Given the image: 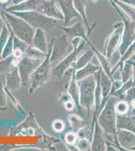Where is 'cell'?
<instances>
[{
    "mask_svg": "<svg viewBox=\"0 0 135 151\" xmlns=\"http://www.w3.org/2000/svg\"><path fill=\"white\" fill-rule=\"evenodd\" d=\"M135 99V86H133L130 88L125 94V98L123 100L128 102L129 104L131 102Z\"/></svg>",
    "mask_w": 135,
    "mask_h": 151,
    "instance_id": "cell-41",
    "label": "cell"
},
{
    "mask_svg": "<svg viewBox=\"0 0 135 151\" xmlns=\"http://www.w3.org/2000/svg\"><path fill=\"white\" fill-rule=\"evenodd\" d=\"M25 53L30 58L37 60H43L47 55V53L41 52V50L32 45H29L28 46Z\"/></svg>",
    "mask_w": 135,
    "mask_h": 151,
    "instance_id": "cell-30",
    "label": "cell"
},
{
    "mask_svg": "<svg viewBox=\"0 0 135 151\" xmlns=\"http://www.w3.org/2000/svg\"><path fill=\"white\" fill-rule=\"evenodd\" d=\"M91 151H106V145L104 132L98 124L96 119L94 123V131L91 142Z\"/></svg>",
    "mask_w": 135,
    "mask_h": 151,
    "instance_id": "cell-13",
    "label": "cell"
},
{
    "mask_svg": "<svg viewBox=\"0 0 135 151\" xmlns=\"http://www.w3.org/2000/svg\"><path fill=\"white\" fill-rule=\"evenodd\" d=\"M12 0H0V10H5L10 7Z\"/></svg>",
    "mask_w": 135,
    "mask_h": 151,
    "instance_id": "cell-43",
    "label": "cell"
},
{
    "mask_svg": "<svg viewBox=\"0 0 135 151\" xmlns=\"http://www.w3.org/2000/svg\"><path fill=\"white\" fill-rule=\"evenodd\" d=\"M81 38L76 37L71 40V43L73 47V50L52 69L51 72L58 79L62 78L67 70L75 64L78 56L85 44L86 41L83 40V41L81 42Z\"/></svg>",
    "mask_w": 135,
    "mask_h": 151,
    "instance_id": "cell-6",
    "label": "cell"
},
{
    "mask_svg": "<svg viewBox=\"0 0 135 151\" xmlns=\"http://www.w3.org/2000/svg\"><path fill=\"white\" fill-rule=\"evenodd\" d=\"M116 140L125 151H135V134L123 129L116 131Z\"/></svg>",
    "mask_w": 135,
    "mask_h": 151,
    "instance_id": "cell-12",
    "label": "cell"
},
{
    "mask_svg": "<svg viewBox=\"0 0 135 151\" xmlns=\"http://www.w3.org/2000/svg\"><path fill=\"white\" fill-rule=\"evenodd\" d=\"M135 53V41L132 43V45L127 49L123 55H121L118 63L115 65V67L111 69L110 71V76L112 79V76L117 70H118L120 72L123 67V64L126 61L129 60L133 55Z\"/></svg>",
    "mask_w": 135,
    "mask_h": 151,
    "instance_id": "cell-24",
    "label": "cell"
},
{
    "mask_svg": "<svg viewBox=\"0 0 135 151\" xmlns=\"http://www.w3.org/2000/svg\"><path fill=\"white\" fill-rule=\"evenodd\" d=\"M7 104V95L6 90L0 83V108L3 109L6 107Z\"/></svg>",
    "mask_w": 135,
    "mask_h": 151,
    "instance_id": "cell-39",
    "label": "cell"
},
{
    "mask_svg": "<svg viewBox=\"0 0 135 151\" xmlns=\"http://www.w3.org/2000/svg\"><path fill=\"white\" fill-rule=\"evenodd\" d=\"M121 1L135 7V0H121Z\"/></svg>",
    "mask_w": 135,
    "mask_h": 151,
    "instance_id": "cell-48",
    "label": "cell"
},
{
    "mask_svg": "<svg viewBox=\"0 0 135 151\" xmlns=\"http://www.w3.org/2000/svg\"><path fill=\"white\" fill-rule=\"evenodd\" d=\"M4 24V20L1 15H0V35H1V33L3 29Z\"/></svg>",
    "mask_w": 135,
    "mask_h": 151,
    "instance_id": "cell-47",
    "label": "cell"
},
{
    "mask_svg": "<svg viewBox=\"0 0 135 151\" xmlns=\"http://www.w3.org/2000/svg\"><path fill=\"white\" fill-rule=\"evenodd\" d=\"M130 105V109H131V112H132L131 115L135 116V99L131 102Z\"/></svg>",
    "mask_w": 135,
    "mask_h": 151,
    "instance_id": "cell-46",
    "label": "cell"
},
{
    "mask_svg": "<svg viewBox=\"0 0 135 151\" xmlns=\"http://www.w3.org/2000/svg\"><path fill=\"white\" fill-rule=\"evenodd\" d=\"M116 129H123L135 134V116L128 114L125 115L117 114Z\"/></svg>",
    "mask_w": 135,
    "mask_h": 151,
    "instance_id": "cell-18",
    "label": "cell"
},
{
    "mask_svg": "<svg viewBox=\"0 0 135 151\" xmlns=\"http://www.w3.org/2000/svg\"><path fill=\"white\" fill-rule=\"evenodd\" d=\"M102 67L99 65H95L91 62L83 67L81 69L75 71V78L77 81L81 80L89 76L95 74Z\"/></svg>",
    "mask_w": 135,
    "mask_h": 151,
    "instance_id": "cell-23",
    "label": "cell"
},
{
    "mask_svg": "<svg viewBox=\"0 0 135 151\" xmlns=\"http://www.w3.org/2000/svg\"><path fill=\"white\" fill-rule=\"evenodd\" d=\"M4 19V18H3ZM6 25L10 31V36L9 37L8 40L4 47L2 53V59L6 58L13 55V40H14V33L11 28L10 26H9L8 23L6 22V21L4 20Z\"/></svg>",
    "mask_w": 135,
    "mask_h": 151,
    "instance_id": "cell-28",
    "label": "cell"
},
{
    "mask_svg": "<svg viewBox=\"0 0 135 151\" xmlns=\"http://www.w3.org/2000/svg\"><path fill=\"white\" fill-rule=\"evenodd\" d=\"M78 139H88L91 142L92 138L93 132L88 127L85 125L81 127L76 132Z\"/></svg>",
    "mask_w": 135,
    "mask_h": 151,
    "instance_id": "cell-37",
    "label": "cell"
},
{
    "mask_svg": "<svg viewBox=\"0 0 135 151\" xmlns=\"http://www.w3.org/2000/svg\"><path fill=\"white\" fill-rule=\"evenodd\" d=\"M121 10L123 11L127 16L135 22V7L129 4L126 3L121 0H113Z\"/></svg>",
    "mask_w": 135,
    "mask_h": 151,
    "instance_id": "cell-29",
    "label": "cell"
},
{
    "mask_svg": "<svg viewBox=\"0 0 135 151\" xmlns=\"http://www.w3.org/2000/svg\"><path fill=\"white\" fill-rule=\"evenodd\" d=\"M72 99L70 95L68 94H63L59 98V102L61 104H64L65 103Z\"/></svg>",
    "mask_w": 135,
    "mask_h": 151,
    "instance_id": "cell-45",
    "label": "cell"
},
{
    "mask_svg": "<svg viewBox=\"0 0 135 151\" xmlns=\"http://www.w3.org/2000/svg\"><path fill=\"white\" fill-rule=\"evenodd\" d=\"M77 81L79 89V104L87 110L90 117L91 110L94 108L96 78L95 74Z\"/></svg>",
    "mask_w": 135,
    "mask_h": 151,
    "instance_id": "cell-4",
    "label": "cell"
},
{
    "mask_svg": "<svg viewBox=\"0 0 135 151\" xmlns=\"http://www.w3.org/2000/svg\"><path fill=\"white\" fill-rule=\"evenodd\" d=\"M68 120L71 127L76 132L85 125V121L84 119L76 114H71L69 115Z\"/></svg>",
    "mask_w": 135,
    "mask_h": 151,
    "instance_id": "cell-31",
    "label": "cell"
},
{
    "mask_svg": "<svg viewBox=\"0 0 135 151\" xmlns=\"http://www.w3.org/2000/svg\"><path fill=\"white\" fill-rule=\"evenodd\" d=\"M129 62H130L131 64H132V65L134 67H135V61H133V60H128Z\"/></svg>",
    "mask_w": 135,
    "mask_h": 151,
    "instance_id": "cell-51",
    "label": "cell"
},
{
    "mask_svg": "<svg viewBox=\"0 0 135 151\" xmlns=\"http://www.w3.org/2000/svg\"><path fill=\"white\" fill-rule=\"evenodd\" d=\"M109 1L118 15L123 19V32L122 35L121 43L118 50L121 55H123L127 49L135 41V22L123 15V13L121 11V9L113 0Z\"/></svg>",
    "mask_w": 135,
    "mask_h": 151,
    "instance_id": "cell-7",
    "label": "cell"
},
{
    "mask_svg": "<svg viewBox=\"0 0 135 151\" xmlns=\"http://www.w3.org/2000/svg\"><path fill=\"white\" fill-rule=\"evenodd\" d=\"M77 134L76 132H68L65 134L64 136V141L65 142L67 146H68V148L73 149L74 148L78 150L77 147L74 148V145L77 142ZM79 151V150H78Z\"/></svg>",
    "mask_w": 135,
    "mask_h": 151,
    "instance_id": "cell-35",
    "label": "cell"
},
{
    "mask_svg": "<svg viewBox=\"0 0 135 151\" xmlns=\"http://www.w3.org/2000/svg\"><path fill=\"white\" fill-rule=\"evenodd\" d=\"M134 86H135V84L134 83L133 78L132 77L130 80H129L128 81L123 83L121 87L117 91H116L112 95L118 97L120 100H124L125 94L126 93V92Z\"/></svg>",
    "mask_w": 135,
    "mask_h": 151,
    "instance_id": "cell-33",
    "label": "cell"
},
{
    "mask_svg": "<svg viewBox=\"0 0 135 151\" xmlns=\"http://www.w3.org/2000/svg\"><path fill=\"white\" fill-rule=\"evenodd\" d=\"M41 13L49 17L64 20L62 11L56 0H42L40 5Z\"/></svg>",
    "mask_w": 135,
    "mask_h": 151,
    "instance_id": "cell-11",
    "label": "cell"
},
{
    "mask_svg": "<svg viewBox=\"0 0 135 151\" xmlns=\"http://www.w3.org/2000/svg\"><path fill=\"white\" fill-rule=\"evenodd\" d=\"M9 13L24 19L35 29H40L45 32H50L58 25L56 19L48 17L35 10Z\"/></svg>",
    "mask_w": 135,
    "mask_h": 151,
    "instance_id": "cell-5",
    "label": "cell"
},
{
    "mask_svg": "<svg viewBox=\"0 0 135 151\" xmlns=\"http://www.w3.org/2000/svg\"><path fill=\"white\" fill-rule=\"evenodd\" d=\"M115 109L117 114L125 115L128 114L129 112L130 111V105L125 100H120L116 103Z\"/></svg>",
    "mask_w": 135,
    "mask_h": 151,
    "instance_id": "cell-34",
    "label": "cell"
},
{
    "mask_svg": "<svg viewBox=\"0 0 135 151\" xmlns=\"http://www.w3.org/2000/svg\"><path fill=\"white\" fill-rule=\"evenodd\" d=\"M113 81V80H112L105 73L104 71L103 70V69H101L100 73L99 83H100V86L101 88L102 98H101V102L99 107V110L98 112L97 116L103 108L108 98L110 97V93L111 90Z\"/></svg>",
    "mask_w": 135,
    "mask_h": 151,
    "instance_id": "cell-14",
    "label": "cell"
},
{
    "mask_svg": "<svg viewBox=\"0 0 135 151\" xmlns=\"http://www.w3.org/2000/svg\"><path fill=\"white\" fill-rule=\"evenodd\" d=\"M94 52L93 50H88L85 52L76 62L75 64L73 65V69L74 70H78L81 69L83 67L85 66L89 63L94 57Z\"/></svg>",
    "mask_w": 135,
    "mask_h": 151,
    "instance_id": "cell-25",
    "label": "cell"
},
{
    "mask_svg": "<svg viewBox=\"0 0 135 151\" xmlns=\"http://www.w3.org/2000/svg\"><path fill=\"white\" fill-rule=\"evenodd\" d=\"M31 45L41 52L48 53V45L45 31L40 29H36Z\"/></svg>",
    "mask_w": 135,
    "mask_h": 151,
    "instance_id": "cell-20",
    "label": "cell"
},
{
    "mask_svg": "<svg viewBox=\"0 0 135 151\" xmlns=\"http://www.w3.org/2000/svg\"><path fill=\"white\" fill-rule=\"evenodd\" d=\"M133 80L134 83L135 84V67H134L133 68V76H132Z\"/></svg>",
    "mask_w": 135,
    "mask_h": 151,
    "instance_id": "cell-50",
    "label": "cell"
},
{
    "mask_svg": "<svg viewBox=\"0 0 135 151\" xmlns=\"http://www.w3.org/2000/svg\"><path fill=\"white\" fill-rule=\"evenodd\" d=\"M21 86V79L19 75L18 65L14 66L6 76L5 89L8 91H15Z\"/></svg>",
    "mask_w": 135,
    "mask_h": 151,
    "instance_id": "cell-17",
    "label": "cell"
},
{
    "mask_svg": "<svg viewBox=\"0 0 135 151\" xmlns=\"http://www.w3.org/2000/svg\"><path fill=\"white\" fill-rule=\"evenodd\" d=\"M88 0H73L74 6L75 7L76 10L78 12L79 15H80L81 17L84 21L86 26L87 27L88 33L87 36L89 37L91 33L92 32L93 29H94V27L90 28L89 27V23L88 22L86 15V4L87 3Z\"/></svg>",
    "mask_w": 135,
    "mask_h": 151,
    "instance_id": "cell-22",
    "label": "cell"
},
{
    "mask_svg": "<svg viewBox=\"0 0 135 151\" xmlns=\"http://www.w3.org/2000/svg\"><path fill=\"white\" fill-rule=\"evenodd\" d=\"M19 60L16 58L14 55H12L7 57L6 58L0 60V74L3 73H8L12 70L15 65H18V63H16Z\"/></svg>",
    "mask_w": 135,
    "mask_h": 151,
    "instance_id": "cell-27",
    "label": "cell"
},
{
    "mask_svg": "<svg viewBox=\"0 0 135 151\" xmlns=\"http://www.w3.org/2000/svg\"><path fill=\"white\" fill-rule=\"evenodd\" d=\"M29 45L25 42L18 38L14 35L13 40V53L14 55L17 60H20L24 55L26 50Z\"/></svg>",
    "mask_w": 135,
    "mask_h": 151,
    "instance_id": "cell-26",
    "label": "cell"
},
{
    "mask_svg": "<svg viewBox=\"0 0 135 151\" xmlns=\"http://www.w3.org/2000/svg\"><path fill=\"white\" fill-rule=\"evenodd\" d=\"M66 33L53 38V45L50 57V63L52 69L62 61L69 53H67L69 43Z\"/></svg>",
    "mask_w": 135,
    "mask_h": 151,
    "instance_id": "cell-9",
    "label": "cell"
},
{
    "mask_svg": "<svg viewBox=\"0 0 135 151\" xmlns=\"http://www.w3.org/2000/svg\"><path fill=\"white\" fill-rule=\"evenodd\" d=\"M77 148L79 151H90L91 149V142L88 139H78L77 142Z\"/></svg>",
    "mask_w": 135,
    "mask_h": 151,
    "instance_id": "cell-38",
    "label": "cell"
},
{
    "mask_svg": "<svg viewBox=\"0 0 135 151\" xmlns=\"http://www.w3.org/2000/svg\"><path fill=\"white\" fill-rule=\"evenodd\" d=\"M71 77L70 82L68 88V93L75 103L76 106L79 111L80 109V105L79 104V89L76 79L75 70H73Z\"/></svg>",
    "mask_w": 135,
    "mask_h": 151,
    "instance_id": "cell-21",
    "label": "cell"
},
{
    "mask_svg": "<svg viewBox=\"0 0 135 151\" xmlns=\"http://www.w3.org/2000/svg\"><path fill=\"white\" fill-rule=\"evenodd\" d=\"M123 82H122L121 80H113L112 83V86H111V90L110 92V96L115 93L116 91L119 89L121 87Z\"/></svg>",
    "mask_w": 135,
    "mask_h": 151,
    "instance_id": "cell-42",
    "label": "cell"
},
{
    "mask_svg": "<svg viewBox=\"0 0 135 151\" xmlns=\"http://www.w3.org/2000/svg\"><path fill=\"white\" fill-rule=\"evenodd\" d=\"M39 4L38 0H25L15 5L11 6L5 9L6 12H25L35 10Z\"/></svg>",
    "mask_w": 135,
    "mask_h": 151,
    "instance_id": "cell-19",
    "label": "cell"
},
{
    "mask_svg": "<svg viewBox=\"0 0 135 151\" xmlns=\"http://www.w3.org/2000/svg\"><path fill=\"white\" fill-rule=\"evenodd\" d=\"M5 20L10 26L14 35L28 45H32L33 38L36 29L25 20L5 11H1Z\"/></svg>",
    "mask_w": 135,
    "mask_h": 151,
    "instance_id": "cell-2",
    "label": "cell"
},
{
    "mask_svg": "<svg viewBox=\"0 0 135 151\" xmlns=\"http://www.w3.org/2000/svg\"><path fill=\"white\" fill-rule=\"evenodd\" d=\"M56 27L64 31L65 33L68 36L81 38L86 42H87L90 46L92 45L88 40V37L86 33L83 25L80 22H77L71 27L57 25Z\"/></svg>",
    "mask_w": 135,
    "mask_h": 151,
    "instance_id": "cell-16",
    "label": "cell"
},
{
    "mask_svg": "<svg viewBox=\"0 0 135 151\" xmlns=\"http://www.w3.org/2000/svg\"><path fill=\"white\" fill-rule=\"evenodd\" d=\"M119 100L116 96H110L96 119L98 124L104 134L113 135L116 138L117 113L115 106Z\"/></svg>",
    "mask_w": 135,
    "mask_h": 151,
    "instance_id": "cell-1",
    "label": "cell"
},
{
    "mask_svg": "<svg viewBox=\"0 0 135 151\" xmlns=\"http://www.w3.org/2000/svg\"><path fill=\"white\" fill-rule=\"evenodd\" d=\"M64 17V24L66 26L74 18L80 15L74 6L73 0H56ZM81 17V16H80Z\"/></svg>",
    "mask_w": 135,
    "mask_h": 151,
    "instance_id": "cell-15",
    "label": "cell"
},
{
    "mask_svg": "<svg viewBox=\"0 0 135 151\" xmlns=\"http://www.w3.org/2000/svg\"><path fill=\"white\" fill-rule=\"evenodd\" d=\"M53 40L52 39L48 45V51L46 58L30 76L29 88L30 94H32L39 88L43 87L50 80L52 69L50 63V57L53 48Z\"/></svg>",
    "mask_w": 135,
    "mask_h": 151,
    "instance_id": "cell-3",
    "label": "cell"
},
{
    "mask_svg": "<svg viewBox=\"0 0 135 151\" xmlns=\"http://www.w3.org/2000/svg\"><path fill=\"white\" fill-rule=\"evenodd\" d=\"M64 105L65 109L68 110V111L73 110L76 106L75 103L72 99L70 100L67 102L66 103H65Z\"/></svg>",
    "mask_w": 135,
    "mask_h": 151,
    "instance_id": "cell-44",
    "label": "cell"
},
{
    "mask_svg": "<svg viewBox=\"0 0 135 151\" xmlns=\"http://www.w3.org/2000/svg\"><path fill=\"white\" fill-rule=\"evenodd\" d=\"M52 127L55 132H62L65 129V123L62 120L56 119L54 120L53 122Z\"/></svg>",
    "mask_w": 135,
    "mask_h": 151,
    "instance_id": "cell-40",
    "label": "cell"
},
{
    "mask_svg": "<svg viewBox=\"0 0 135 151\" xmlns=\"http://www.w3.org/2000/svg\"><path fill=\"white\" fill-rule=\"evenodd\" d=\"M133 68L132 64L127 60L124 63L123 68L121 70V79L122 82H126L130 80L133 76Z\"/></svg>",
    "mask_w": 135,
    "mask_h": 151,
    "instance_id": "cell-32",
    "label": "cell"
},
{
    "mask_svg": "<svg viewBox=\"0 0 135 151\" xmlns=\"http://www.w3.org/2000/svg\"><path fill=\"white\" fill-rule=\"evenodd\" d=\"M25 0H12V4L13 5H15L18 4L20 3Z\"/></svg>",
    "mask_w": 135,
    "mask_h": 151,
    "instance_id": "cell-49",
    "label": "cell"
},
{
    "mask_svg": "<svg viewBox=\"0 0 135 151\" xmlns=\"http://www.w3.org/2000/svg\"><path fill=\"white\" fill-rule=\"evenodd\" d=\"M113 30L106 39L104 45L103 55L109 58L118 50L123 32V23L118 22L113 25Z\"/></svg>",
    "mask_w": 135,
    "mask_h": 151,
    "instance_id": "cell-8",
    "label": "cell"
},
{
    "mask_svg": "<svg viewBox=\"0 0 135 151\" xmlns=\"http://www.w3.org/2000/svg\"><path fill=\"white\" fill-rule=\"evenodd\" d=\"M43 61L30 58L24 53L17 65L21 79V86L25 87L29 84L30 76Z\"/></svg>",
    "mask_w": 135,
    "mask_h": 151,
    "instance_id": "cell-10",
    "label": "cell"
},
{
    "mask_svg": "<svg viewBox=\"0 0 135 151\" xmlns=\"http://www.w3.org/2000/svg\"><path fill=\"white\" fill-rule=\"evenodd\" d=\"M8 28L7 27L4 21L3 29L2 30L1 35H0V60H2V53L6 44L7 43L9 37L10 36V31H8Z\"/></svg>",
    "mask_w": 135,
    "mask_h": 151,
    "instance_id": "cell-36",
    "label": "cell"
}]
</instances>
